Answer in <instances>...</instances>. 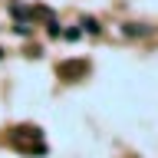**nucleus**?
Returning <instances> with one entry per match:
<instances>
[{"label": "nucleus", "instance_id": "obj_3", "mask_svg": "<svg viewBox=\"0 0 158 158\" xmlns=\"http://www.w3.org/2000/svg\"><path fill=\"white\" fill-rule=\"evenodd\" d=\"M82 30H86V33H99V30H102V27H99V20L86 17V20H82Z\"/></svg>", "mask_w": 158, "mask_h": 158}, {"label": "nucleus", "instance_id": "obj_4", "mask_svg": "<svg viewBox=\"0 0 158 158\" xmlns=\"http://www.w3.org/2000/svg\"><path fill=\"white\" fill-rule=\"evenodd\" d=\"M0 59H3V49H0Z\"/></svg>", "mask_w": 158, "mask_h": 158}, {"label": "nucleus", "instance_id": "obj_1", "mask_svg": "<svg viewBox=\"0 0 158 158\" xmlns=\"http://www.w3.org/2000/svg\"><path fill=\"white\" fill-rule=\"evenodd\" d=\"M86 59H73V63H59V66H56V73H59V76H63V79H76L79 76V73H86Z\"/></svg>", "mask_w": 158, "mask_h": 158}, {"label": "nucleus", "instance_id": "obj_2", "mask_svg": "<svg viewBox=\"0 0 158 158\" xmlns=\"http://www.w3.org/2000/svg\"><path fill=\"white\" fill-rule=\"evenodd\" d=\"M122 33H125V36H145L148 27H145V23H125V30H122Z\"/></svg>", "mask_w": 158, "mask_h": 158}]
</instances>
